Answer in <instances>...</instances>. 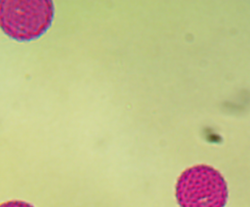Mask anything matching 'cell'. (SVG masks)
I'll return each mask as SVG.
<instances>
[{"label":"cell","mask_w":250,"mask_h":207,"mask_svg":"<svg viewBox=\"0 0 250 207\" xmlns=\"http://www.w3.org/2000/svg\"><path fill=\"white\" fill-rule=\"evenodd\" d=\"M54 13L51 0H0V29L18 42H29L46 33Z\"/></svg>","instance_id":"1"},{"label":"cell","mask_w":250,"mask_h":207,"mask_svg":"<svg viewBox=\"0 0 250 207\" xmlns=\"http://www.w3.org/2000/svg\"><path fill=\"white\" fill-rule=\"evenodd\" d=\"M175 197L179 207H225L227 183L222 174L210 165H194L178 177Z\"/></svg>","instance_id":"2"},{"label":"cell","mask_w":250,"mask_h":207,"mask_svg":"<svg viewBox=\"0 0 250 207\" xmlns=\"http://www.w3.org/2000/svg\"><path fill=\"white\" fill-rule=\"evenodd\" d=\"M0 207H34V206L22 200H9L3 203H0Z\"/></svg>","instance_id":"3"}]
</instances>
